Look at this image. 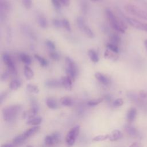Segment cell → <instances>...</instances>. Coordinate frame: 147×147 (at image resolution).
<instances>
[{
  "instance_id": "obj_1",
  "label": "cell",
  "mask_w": 147,
  "mask_h": 147,
  "mask_svg": "<svg viewBox=\"0 0 147 147\" xmlns=\"http://www.w3.org/2000/svg\"><path fill=\"white\" fill-rule=\"evenodd\" d=\"M105 12L106 17L112 28L119 32L122 33H125L126 26L122 21L117 17L110 9H106Z\"/></svg>"
},
{
  "instance_id": "obj_2",
  "label": "cell",
  "mask_w": 147,
  "mask_h": 147,
  "mask_svg": "<svg viewBox=\"0 0 147 147\" xmlns=\"http://www.w3.org/2000/svg\"><path fill=\"white\" fill-rule=\"evenodd\" d=\"M21 106L19 105H12L5 107L2 110V115L5 121H10L15 119L18 113L21 110Z\"/></svg>"
},
{
  "instance_id": "obj_3",
  "label": "cell",
  "mask_w": 147,
  "mask_h": 147,
  "mask_svg": "<svg viewBox=\"0 0 147 147\" xmlns=\"http://www.w3.org/2000/svg\"><path fill=\"white\" fill-rule=\"evenodd\" d=\"M66 68L65 71L68 76L71 78L72 80L75 79L78 75V68L75 62L69 57L65 59Z\"/></svg>"
},
{
  "instance_id": "obj_4",
  "label": "cell",
  "mask_w": 147,
  "mask_h": 147,
  "mask_svg": "<svg viewBox=\"0 0 147 147\" xmlns=\"http://www.w3.org/2000/svg\"><path fill=\"white\" fill-rule=\"evenodd\" d=\"M125 10L131 15L147 20V12L144 10L131 4H127L125 6Z\"/></svg>"
},
{
  "instance_id": "obj_5",
  "label": "cell",
  "mask_w": 147,
  "mask_h": 147,
  "mask_svg": "<svg viewBox=\"0 0 147 147\" xmlns=\"http://www.w3.org/2000/svg\"><path fill=\"white\" fill-rule=\"evenodd\" d=\"M80 131V126L77 125L72 128L67 133L65 137V141L68 146H72L79 135Z\"/></svg>"
},
{
  "instance_id": "obj_6",
  "label": "cell",
  "mask_w": 147,
  "mask_h": 147,
  "mask_svg": "<svg viewBox=\"0 0 147 147\" xmlns=\"http://www.w3.org/2000/svg\"><path fill=\"white\" fill-rule=\"evenodd\" d=\"M2 58L3 61L6 65L10 74L13 75L16 74V65L11 56L7 53H3L2 55Z\"/></svg>"
},
{
  "instance_id": "obj_7",
  "label": "cell",
  "mask_w": 147,
  "mask_h": 147,
  "mask_svg": "<svg viewBox=\"0 0 147 147\" xmlns=\"http://www.w3.org/2000/svg\"><path fill=\"white\" fill-rule=\"evenodd\" d=\"M126 22L131 25L132 27L143 31H145L147 32V24L140 22L137 20H135L132 18L127 17L126 18Z\"/></svg>"
},
{
  "instance_id": "obj_8",
  "label": "cell",
  "mask_w": 147,
  "mask_h": 147,
  "mask_svg": "<svg viewBox=\"0 0 147 147\" xmlns=\"http://www.w3.org/2000/svg\"><path fill=\"white\" fill-rule=\"evenodd\" d=\"M38 110V107L37 104L36 102H32L31 107L24 112L22 114V117L27 120H29L32 118L35 117V116L37 114Z\"/></svg>"
},
{
  "instance_id": "obj_9",
  "label": "cell",
  "mask_w": 147,
  "mask_h": 147,
  "mask_svg": "<svg viewBox=\"0 0 147 147\" xmlns=\"http://www.w3.org/2000/svg\"><path fill=\"white\" fill-rule=\"evenodd\" d=\"M60 137V134L57 132H55L51 135L47 136L44 139L45 144L48 146L55 145L59 141Z\"/></svg>"
},
{
  "instance_id": "obj_10",
  "label": "cell",
  "mask_w": 147,
  "mask_h": 147,
  "mask_svg": "<svg viewBox=\"0 0 147 147\" xmlns=\"http://www.w3.org/2000/svg\"><path fill=\"white\" fill-rule=\"evenodd\" d=\"M124 129L127 134L132 138H137L141 137V133L140 131L130 124H125L124 125Z\"/></svg>"
},
{
  "instance_id": "obj_11",
  "label": "cell",
  "mask_w": 147,
  "mask_h": 147,
  "mask_svg": "<svg viewBox=\"0 0 147 147\" xmlns=\"http://www.w3.org/2000/svg\"><path fill=\"white\" fill-rule=\"evenodd\" d=\"M21 29L24 35H25L27 37L30 38L31 40H36V36L33 29L30 26L28 25H22Z\"/></svg>"
},
{
  "instance_id": "obj_12",
  "label": "cell",
  "mask_w": 147,
  "mask_h": 147,
  "mask_svg": "<svg viewBox=\"0 0 147 147\" xmlns=\"http://www.w3.org/2000/svg\"><path fill=\"white\" fill-rule=\"evenodd\" d=\"M61 85L67 90H71L72 87V80L68 76H63L61 78Z\"/></svg>"
},
{
  "instance_id": "obj_13",
  "label": "cell",
  "mask_w": 147,
  "mask_h": 147,
  "mask_svg": "<svg viewBox=\"0 0 147 147\" xmlns=\"http://www.w3.org/2000/svg\"><path fill=\"white\" fill-rule=\"evenodd\" d=\"M0 9H1V13L6 14L10 10L11 6L9 3V2L6 1V0H1Z\"/></svg>"
},
{
  "instance_id": "obj_14",
  "label": "cell",
  "mask_w": 147,
  "mask_h": 147,
  "mask_svg": "<svg viewBox=\"0 0 147 147\" xmlns=\"http://www.w3.org/2000/svg\"><path fill=\"white\" fill-rule=\"evenodd\" d=\"M122 137V132L121 131H119V130L115 129V130H114L110 133V134H109V139L111 141H117V140L121 139Z\"/></svg>"
},
{
  "instance_id": "obj_15",
  "label": "cell",
  "mask_w": 147,
  "mask_h": 147,
  "mask_svg": "<svg viewBox=\"0 0 147 147\" xmlns=\"http://www.w3.org/2000/svg\"><path fill=\"white\" fill-rule=\"evenodd\" d=\"M95 76L96 79L103 84L107 85L110 83L109 79L107 76H106L105 75L102 74V73L96 72L95 74Z\"/></svg>"
},
{
  "instance_id": "obj_16",
  "label": "cell",
  "mask_w": 147,
  "mask_h": 147,
  "mask_svg": "<svg viewBox=\"0 0 147 147\" xmlns=\"http://www.w3.org/2000/svg\"><path fill=\"white\" fill-rule=\"evenodd\" d=\"M45 85L49 88H56L62 86L61 80H57L55 79L47 80L45 82Z\"/></svg>"
},
{
  "instance_id": "obj_17",
  "label": "cell",
  "mask_w": 147,
  "mask_h": 147,
  "mask_svg": "<svg viewBox=\"0 0 147 147\" xmlns=\"http://www.w3.org/2000/svg\"><path fill=\"white\" fill-rule=\"evenodd\" d=\"M137 115V110L135 108H130L127 113L126 118H127V121L129 122V123H131L133 122L134 120L136 117Z\"/></svg>"
},
{
  "instance_id": "obj_18",
  "label": "cell",
  "mask_w": 147,
  "mask_h": 147,
  "mask_svg": "<svg viewBox=\"0 0 147 147\" xmlns=\"http://www.w3.org/2000/svg\"><path fill=\"white\" fill-rule=\"evenodd\" d=\"M39 129H40V126H35L29 128V129L26 130L23 133V135L25 137V138L26 139V138L31 137L32 136L34 135L36 133H37Z\"/></svg>"
},
{
  "instance_id": "obj_19",
  "label": "cell",
  "mask_w": 147,
  "mask_h": 147,
  "mask_svg": "<svg viewBox=\"0 0 147 147\" xmlns=\"http://www.w3.org/2000/svg\"><path fill=\"white\" fill-rule=\"evenodd\" d=\"M88 55L90 60L94 63H97L99 61V56L98 53L94 49H90L88 51Z\"/></svg>"
},
{
  "instance_id": "obj_20",
  "label": "cell",
  "mask_w": 147,
  "mask_h": 147,
  "mask_svg": "<svg viewBox=\"0 0 147 147\" xmlns=\"http://www.w3.org/2000/svg\"><path fill=\"white\" fill-rule=\"evenodd\" d=\"M24 74L28 80H30L33 78L34 76V73L33 70L28 65H25L24 68Z\"/></svg>"
},
{
  "instance_id": "obj_21",
  "label": "cell",
  "mask_w": 147,
  "mask_h": 147,
  "mask_svg": "<svg viewBox=\"0 0 147 147\" xmlns=\"http://www.w3.org/2000/svg\"><path fill=\"white\" fill-rule=\"evenodd\" d=\"M46 104L47 106L51 109H55L58 106L56 100L52 98H47L46 100Z\"/></svg>"
},
{
  "instance_id": "obj_22",
  "label": "cell",
  "mask_w": 147,
  "mask_h": 147,
  "mask_svg": "<svg viewBox=\"0 0 147 147\" xmlns=\"http://www.w3.org/2000/svg\"><path fill=\"white\" fill-rule=\"evenodd\" d=\"M60 102L63 106H71L73 104L72 99L68 96L62 97L60 100Z\"/></svg>"
},
{
  "instance_id": "obj_23",
  "label": "cell",
  "mask_w": 147,
  "mask_h": 147,
  "mask_svg": "<svg viewBox=\"0 0 147 147\" xmlns=\"http://www.w3.org/2000/svg\"><path fill=\"white\" fill-rule=\"evenodd\" d=\"M26 138H25V137L24 136L23 134L17 136V137H16L13 140V144L14 145L17 146V145H20L21 144H22L25 141Z\"/></svg>"
},
{
  "instance_id": "obj_24",
  "label": "cell",
  "mask_w": 147,
  "mask_h": 147,
  "mask_svg": "<svg viewBox=\"0 0 147 147\" xmlns=\"http://www.w3.org/2000/svg\"><path fill=\"white\" fill-rule=\"evenodd\" d=\"M21 85V81L18 79H14L10 83V88L11 90H16L20 88Z\"/></svg>"
},
{
  "instance_id": "obj_25",
  "label": "cell",
  "mask_w": 147,
  "mask_h": 147,
  "mask_svg": "<svg viewBox=\"0 0 147 147\" xmlns=\"http://www.w3.org/2000/svg\"><path fill=\"white\" fill-rule=\"evenodd\" d=\"M37 21L38 23V25H40V27H41L42 28H47L48 26V21L47 20V19L42 16H40L38 17L37 18Z\"/></svg>"
},
{
  "instance_id": "obj_26",
  "label": "cell",
  "mask_w": 147,
  "mask_h": 147,
  "mask_svg": "<svg viewBox=\"0 0 147 147\" xmlns=\"http://www.w3.org/2000/svg\"><path fill=\"white\" fill-rule=\"evenodd\" d=\"M116 53H114L113 52H112L111 51L107 49L105 52V57L107 58V59H111V60H115L118 56L116 55Z\"/></svg>"
},
{
  "instance_id": "obj_27",
  "label": "cell",
  "mask_w": 147,
  "mask_h": 147,
  "mask_svg": "<svg viewBox=\"0 0 147 147\" xmlns=\"http://www.w3.org/2000/svg\"><path fill=\"white\" fill-rule=\"evenodd\" d=\"M41 121H42V118L41 117H35L34 118H32L28 120L26 122V124L37 126L41 122Z\"/></svg>"
},
{
  "instance_id": "obj_28",
  "label": "cell",
  "mask_w": 147,
  "mask_h": 147,
  "mask_svg": "<svg viewBox=\"0 0 147 147\" xmlns=\"http://www.w3.org/2000/svg\"><path fill=\"white\" fill-rule=\"evenodd\" d=\"M20 59L25 64H27V65H29V64H30L31 63H32V60L30 57V56L24 53H21L20 55Z\"/></svg>"
},
{
  "instance_id": "obj_29",
  "label": "cell",
  "mask_w": 147,
  "mask_h": 147,
  "mask_svg": "<svg viewBox=\"0 0 147 147\" xmlns=\"http://www.w3.org/2000/svg\"><path fill=\"white\" fill-rule=\"evenodd\" d=\"M110 42L113 44L116 45H118L120 42H121V38L120 37L117 35V34H113L110 36Z\"/></svg>"
},
{
  "instance_id": "obj_30",
  "label": "cell",
  "mask_w": 147,
  "mask_h": 147,
  "mask_svg": "<svg viewBox=\"0 0 147 147\" xmlns=\"http://www.w3.org/2000/svg\"><path fill=\"white\" fill-rule=\"evenodd\" d=\"M77 24H78V26L79 28L82 31L83 30L84 28L87 25L84 18L82 17H80V16L78 17L77 18Z\"/></svg>"
},
{
  "instance_id": "obj_31",
  "label": "cell",
  "mask_w": 147,
  "mask_h": 147,
  "mask_svg": "<svg viewBox=\"0 0 147 147\" xmlns=\"http://www.w3.org/2000/svg\"><path fill=\"white\" fill-rule=\"evenodd\" d=\"M26 89L28 91L33 94H37L39 92V88L37 86L31 84H28L26 85Z\"/></svg>"
},
{
  "instance_id": "obj_32",
  "label": "cell",
  "mask_w": 147,
  "mask_h": 147,
  "mask_svg": "<svg viewBox=\"0 0 147 147\" xmlns=\"http://www.w3.org/2000/svg\"><path fill=\"white\" fill-rule=\"evenodd\" d=\"M34 57L35 59L38 61L39 64H40L41 66L42 67H46L48 65V62L46 59H45L44 57L39 56L38 55L35 54L34 55Z\"/></svg>"
},
{
  "instance_id": "obj_33",
  "label": "cell",
  "mask_w": 147,
  "mask_h": 147,
  "mask_svg": "<svg viewBox=\"0 0 147 147\" xmlns=\"http://www.w3.org/2000/svg\"><path fill=\"white\" fill-rule=\"evenodd\" d=\"M103 100V98H99L98 99H91L87 102V105L90 106H95L98 105H99L100 103H101Z\"/></svg>"
},
{
  "instance_id": "obj_34",
  "label": "cell",
  "mask_w": 147,
  "mask_h": 147,
  "mask_svg": "<svg viewBox=\"0 0 147 147\" xmlns=\"http://www.w3.org/2000/svg\"><path fill=\"white\" fill-rule=\"evenodd\" d=\"M84 33L89 37V38H93L94 37V32H92V30L91 29V28L88 26V25H86V27L84 28L83 30Z\"/></svg>"
},
{
  "instance_id": "obj_35",
  "label": "cell",
  "mask_w": 147,
  "mask_h": 147,
  "mask_svg": "<svg viewBox=\"0 0 147 147\" xmlns=\"http://www.w3.org/2000/svg\"><path fill=\"white\" fill-rule=\"evenodd\" d=\"M109 134H106V135H99L97 136L94 137L92 138V141H102L106 140V139L109 138Z\"/></svg>"
},
{
  "instance_id": "obj_36",
  "label": "cell",
  "mask_w": 147,
  "mask_h": 147,
  "mask_svg": "<svg viewBox=\"0 0 147 147\" xmlns=\"http://www.w3.org/2000/svg\"><path fill=\"white\" fill-rule=\"evenodd\" d=\"M107 49L111 51L112 52L118 53L119 52V49H118V47L116 45L113 44L111 43H108V44L107 45Z\"/></svg>"
},
{
  "instance_id": "obj_37",
  "label": "cell",
  "mask_w": 147,
  "mask_h": 147,
  "mask_svg": "<svg viewBox=\"0 0 147 147\" xmlns=\"http://www.w3.org/2000/svg\"><path fill=\"white\" fill-rule=\"evenodd\" d=\"M80 7L83 13L84 14L87 12L88 10V3L86 0H82L80 3Z\"/></svg>"
},
{
  "instance_id": "obj_38",
  "label": "cell",
  "mask_w": 147,
  "mask_h": 147,
  "mask_svg": "<svg viewBox=\"0 0 147 147\" xmlns=\"http://www.w3.org/2000/svg\"><path fill=\"white\" fill-rule=\"evenodd\" d=\"M45 44H46L47 48L51 51H53L55 49V48H56V46H55V43L52 41H51V40H47L45 41Z\"/></svg>"
},
{
  "instance_id": "obj_39",
  "label": "cell",
  "mask_w": 147,
  "mask_h": 147,
  "mask_svg": "<svg viewBox=\"0 0 147 147\" xmlns=\"http://www.w3.org/2000/svg\"><path fill=\"white\" fill-rule=\"evenodd\" d=\"M62 24H63V27H64L67 30L70 31L71 30L70 23L68 20L65 19V18L63 19L62 20Z\"/></svg>"
},
{
  "instance_id": "obj_40",
  "label": "cell",
  "mask_w": 147,
  "mask_h": 147,
  "mask_svg": "<svg viewBox=\"0 0 147 147\" xmlns=\"http://www.w3.org/2000/svg\"><path fill=\"white\" fill-rule=\"evenodd\" d=\"M52 24L56 28H60L63 26L62 20H60L56 19V18H55L53 20Z\"/></svg>"
},
{
  "instance_id": "obj_41",
  "label": "cell",
  "mask_w": 147,
  "mask_h": 147,
  "mask_svg": "<svg viewBox=\"0 0 147 147\" xmlns=\"http://www.w3.org/2000/svg\"><path fill=\"white\" fill-rule=\"evenodd\" d=\"M123 104V100L122 98H118L113 102V106L115 107L121 106Z\"/></svg>"
},
{
  "instance_id": "obj_42",
  "label": "cell",
  "mask_w": 147,
  "mask_h": 147,
  "mask_svg": "<svg viewBox=\"0 0 147 147\" xmlns=\"http://www.w3.org/2000/svg\"><path fill=\"white\" fill-rule=\"evenodd\" d=\"M49 57L53 60H59L60 59V56L57 53V52H53V51H51L50 53H49Z\"/></svg>"
},
{
  "instance_id": "obj_43",
  "label": "cell",
  "mask_w": 147,
  "mask_h": 147,
  "mask_svg": "<svg viewBox=\"0 0 147 147\" xmlns=\"http://www.w3.org/2000/svg\"><path fill=\"white\" fill-rule=\"evenodd\" d=\"M51 1H52V3L53 6L56 9H59L60 8L61 3L60 0H51Z\"/></svg>"
},
{
  "instance_id": "obj_44",
  "label": "cell",
  "mask_w": 147,
  "mask_h": 147,
  "mask_svg": "<svg viewBox=\"0 0 147 147\" xmlns=\"http://www.w3.org/2000/svg\"><path fill=\"white\" fill-rule=\"evenodd\" d=\"M22 3L26 9H30L32 6V0H22Z\"/></svg>"
},
{
  "instance_id": "obj_45",
  "label": "cell",
  "mask_w": 147,
  "mask_h": 147,
  "mask_svg": "<svg viewBox=\"0 0 147 147\" xmlns=\"http://www.w3.org/2000/svg\"><path fill=\"white\" fill-rule=\"evenodd\" d=\"M10 72L9 71H6V72H4L2 75H1V80L2 81H5L7 79V78H9Z\"/></svg>"
},
{
  "instance_id": "obj_46",
  "label": "cell",
  "mask_w": 147,
  "mask_h": 147,
  "mask_svg": "<svg viewBox=\"0 0 147 147\" xmlns=\"http://www.w3.org/2000/svg\"><path fill=\"white\" fill-rule=\"evenodd\" d=\"M129 147H142V146L141 144L136 142H134L132 144H131Z\"/></svg>"
},
{
  "instance_id": "obj_47",
  "label": "cell",
  "mask_w": 147,
  "mask_h": 147,
  "mask_svg": "<svg viewBox=\"0 0 147 147\" xmlns=\"http://www.w3.org/2000/svg\"><path fill=\"white\" fill-rule=\"evenodd\" d=\"M61 3L64 6H67L69 5V0H60Z\"/></svg>"
},
{
  "instance_id": "obj_48",
  "label": "cell",
  "mask_w": 147,
  "mask_h": 147,
  "mask_svg": "<svg viewBox=\"0 0 147 147\" xmlns=\"http://www.w3.org/2000/svg\"><path fill=\"white\" fill-rule=\"evenodd\" d=\"M6 96V92H2L1 94V96H0V99H1V103H2L3 100V99L5 98Z\"/></svg>"
},
{
  "instance_id": "obj_49",
  "label": "cell",
  "mask_w": 147,
  "mask_h": 147,
  "mask_svg": "<svg viewBox=\"0 0 147 147\" xmlns=\"http://www.w3.org/2000/svg\"><path fill=\"white\" fill-rule=\"evenodd\" d=\"M1 147H13V146L9 144H5L2 145Z\"/></svg>"
},
{
  "instance_id": "obj_50",
  "label": "cell",
  "mask_w": 147,
  "mask_h": 147,
  "mask_svg": "<svg viewBox=\"0 0 147 147\" xmlns=\"http://www.w3.org/2000/svg\"><path fill=\"white\" fill-rule=\"evenodd\" d=\"M105 99H106V100H107L108 102L109 101H110L111 100V96L109 95H106V96H105Z\"/></svg>"
},
{
  "instance_id": "obj_51",
  "label": "cell",
  "mask_w": 147,
  "mask_h": 147,
  "mask_svg": "<svg viewBox=\"0 0 147 147\" xmlns=\"http://www.w3.org/2000/svg\"><path fill=\"white\" fill-rule=\"evenodd\" d=\"M144 45H145V47L146 48V49L147 51V40H146L145 41H144Z\"/></svg>"
},
{
  "instance_id": "obj_52",
  "label": "cell",
  "mask_w": 147,
  "mask_h": 147,
  "mask_svg": "<svg viewBox=\"0 0 147 147\" xmlns=\"http://www.w3.org/2000/svg\"><path fill=\"white\" fill-rule=\"evenodd\" d=\"M26 147H33V146L31 145H27Z\"/></svg>"
},
{
  "instance_id": "obj_53",
  "label": "cell",
  "mask_w": 147,
  "mask_h": 147,
  "mask_svg": "<svg viewBox=\"0 0 147 147\" xmlns=\"http://www.w3.org/2000/svg\"><path fill=\"white\" fill-rule=\"evenodd\" d=\"M91 1H94V2H96V1H99V0H91Z\"/></svg>"
}]
</instances>
